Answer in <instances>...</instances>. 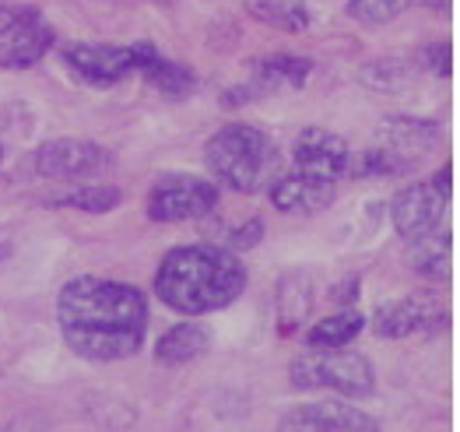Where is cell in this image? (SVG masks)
I'll return each instance as SVG.
<instances>
[{"label": "cell", "instance_id": "cell-15", "mask_svg": "<svg viewBox=\"0 0 460 432\" xmlns=\"http://www.w3.org/2000/svg\"><path fill=\"white\" fill-rule=\"evenodd\" d=\"M253 81L250 92L253 95H270V92H288V88H303L313 71V60L296 57V53H274L264 60H253Z\"/></svg>", "mask_w": 460, "mask_h": 432}, {"label": "cell", "instance_id": "cell-18", "mask_svg": "<svg viewBox=\"0 0 460 432\" xmlns=\"http://www.w3.org/2000/svg\"><path fill=\"white\" fill-rule=\"evenodd\" d=\"M204 352H208V331L197 327V323H176V327H169L158 338V345H155V358L162 366H187V362L200 358Z\"/></svg>", "mask_w": 460, "mask_h": 432}, {"label": "cell", "instance_id": "cell-1", "mask_svg": "<svg viewBox=\"0 0 460 432\" xmlns=\"http://www.w3.org/2000/svg\"><path fill=\"white\" fill-rule=\"evenodd\" d=\"M57 323L67 348L92 362H119L145 345L148 299L113 278H71L57 295Z\"/></svg>", "mask_w": 460, "mask_h": 432}, {"label": "cell", "instance_id": "cell-21", "mask_svg": "<svg viewBox=\"0 0 460 432\" xmlns=\"http://www.w3.org/2000/svg\"><path fill=\"white\" fill-rule=\"evenodd\" d=\"M415 268L429 278L450 275V233H429L415 239Z\"/></svg>", "mask_w": 460, "mask_h": 432}, {"label": "cell", "instance_id": "cell-26", "mask_svg": "<svg viewBox=\"0 0 460 432\" xmlns=\"http://www.w3.org/2000/svg\"><path fill=\"white\" fill-rule=\"evenodd\" d=\"M422 64H429V71H432V64H436L439 75H450V46L443 42V46H436V49H425Z\"/></svg>", "mask_w": 460, "mask_h": 432}, {"label": "cell", "instance_id": "cell-2", "mask_svg": "<svg viewBox=\"0 0 460 432\" xmlns=\"http://www.w3.org/2000/svg\"><path fill=\"white\" fill-rule=\"evenodd\" d=\"M246 288V268L226 246L193 242L169 250L155 271V295L183 316H204L232 306Z\"/></svg>", "mask_w": 460, "mask_h": 432}, {"label": "cell", "instance_id": "cell-16", "mask_svg": "<svg viewBox=\"0 0 460 432\" xmlns=\"http://www.w3.org/2000/svg\"><path fill=\"white\" fill-rule=\"evenodd\" d=\"M366 327V316L358 310H341L334 316L316 320L306 331V352H334V348H348V341H355Z\"/></svg>", "mask_w": 460, "mask_h": 432}, {"label": "cell", "instance_id": "cell-12", "mask_svg": "<svg viewBox=\"0 0 460 432\" xmlns=\"http://www.w3.org/2000/svg\"><path fill=\"white\" fill-rule=\"evenodd\" d=\"M447 320V310L436 303V299H425V295H408V299H394L384 303L376 316H373V331L380 338L390 341H401V338H415L425 334L432 327H439Z\"/></svg>", "mask_w": 460, "mask_h": 432}, {"label": "cell", "instance_id": "cell-5", "mask_svg": "<svg viewBox=\"0 0 460 432\" xmlns=\"http://www.w3.org/2000/svg\"><path fill=\"white\" fill-rule=\"evenodd\" d=\"M450 176H454V169L443 165V172L436 180L411 183V187H404L390 200V222H394V229L401 236L415 242V239L439 229V222L447 218V207H450V194H454V180Z\"/></svg>", "mask_w": 460, "mask_h": 432}, {"label": "cell", "instance_id": "cell-13", "mask_svg": "<svg viewBox=\"0 0 460 432\" xmlns=\"http://www.w3.org/2000/svg\"><path fill=\"white\" fill-rule=\"evenodd\" d=\"M270 204L285 215H313V211H323L334 194H338V183L331 180H320V176H306L299 169L292 172H281L274 183L268 187Z\"/></svg>", "mask_w": 460, "mask_h": 432}, {"label": "cell", "instance_id": "cell-9", "mask_svg": "<svg viewBox=\"0 0 460 432\" xmlns=\"http://www.w3.org/2000/svg\"><path fill=\"white\" fill-rule=\"evenodd\" d=\"M292 162L299 172L306 176H320V180H331L338 183L341 176L351 172V148H348L345 137H338L334 130H323V127H306L296 145H292Z\"/></svg>", "mask_w": 460, "mask_h": 432}, {"label": "cell", "instance_id": "cell-17", "mask_svg": "<svg viewBox=\"0 0 460 432\" xmlns=\"http://www.w3.org/2000/svg\"><path fill=\"white\" fill-rule=\"evenodd\" d=\"M246 14L253 22H264L278 32H288V36H299L309 29V4L306 0H246L243 4Z\"/></svg>", "mask_w": 460, "mask_h": 432}, {"label": "cell", "instance_id": "cell-4", "mask_svg": "<svg viewBox=\"0 0 460 432\" xmlns=\"http://www.w3.org/2000/svg\"><path fill=\"white\" fill-rule=\"evenodd\" d=\"M288 376L303 391H334L341 397H369L376 391V373L369 358L348 348L296 355L288 366Z\"/></svg>", "mask_w": 460, "mask_h": 432}, {"label": "cell", "instance_id": "cell-6", "mask_svg": "<svg viewBox=\"0 0 460 432\" xmlns=\"http://www.w3.org/2000/svg\"><path fill=\"white\" fill-rule=\"evenodd\" d=\"M53 49V29L42 11L25 4H0V67L25 71Z\"/></svg>", "mask_w": 460, "mask_h": 432}, {"label": "cell", "instance_id": "cell-25", "mask_svg": "<svg viewBox=\"0 0 460 432\" xmlns=\"http://www.w3.org/2000/svg\"><path fill=\"white\" fill-rule=\"evenodd\" d=\"M264 239V222L261 218H250V222H243V225H235L229 229V236H226V250L229 253H239V250H250V246H257Z\"/></svg>", "mask_w": 460, "mask_h": 432}, {"label": "cell", "instance_id": "cell-11", "mask_svg": "<svg viewBox=\"0 0 460 432\" xmlns=\"http://www.w3.org/2000/svg\"><path fill=\"white\" fill-rule=\"evenodd\" d=\"M64 64L71 67V75L95 84V88H110L127 75H134V57L130 46H95V42H67L64 46Z\"/></svg>", "mask_w": 460, "mask_h": 432}, {"label": "cell", "instance_id": "cell-20", "mask_svg": "<svg viewBox=\"0 0 460 432\" xmlns=\"http://www.w3.org/2000/svg\"><path fill=\"white\" fill-rule=\"evenodd\" d=\"M450 0H348V18L362 25H386L408 7H447Z\"/></svg>", "mask_w": 460, "mask_h": 432}, {"label": "cell", "instance_id": "cell-22", "mask_svg": "<svg viewBox=\"0 0 460 432\" xmlns=\"http://www.w3.org/2000/svg\"><path fill=\"white\" fill-rule=\"evenodd\" d=\"M411 165H415L411 158L397 155V152H390L384 145H376V148L362 152L358 162H351V172H358V176H401Z\"/></svg>", "mask_w": 460, "mask_h": 432}, {"label": "cell", "instance_id": "cell-14", "mask_svg": "<svg viewBox=\"0 0 460 432\" xmlns=\"http://www.w3.org/2000/svg\"><path fill=\"white\" fill-rule=\"evenodd\" d=\"M130 57H134V75H141V78L148 81V84H155L158 92H165V95H172V99H183L193 88L190 67H183V64L162 57L152 42H130Z\"/></svg>", "mask_w": 460, "mask_h": 432}, {"label": "cell", "instance_id": "cell-10", "mask_svg": "<svg viewBox=\"0 0 460 432\" xmlns=\"http://www.w3.org/2000/svg\"><path fill=\"white\" fill-rule=\"evenodd\" d=\"M278 432H380V426L348 401H316L292 408L278 422Z\"/></svg>", "mask_w": 460, "mask_h": 432}, {"label": "cell", "instance_id": "cell-3", "mask_svg": "<svg viewBox=\"0 0 460 432\" xmlns=\"http://www.w3.org/2000/svg\"><path fill=\"white\" fill-rule=\"evenodd\" d=\"M208 169L215 180H222L235 194H261L281 176V152L264 130L250 123H229L222 127L208 148Z\"/></svg>", "mask_w": 460, "mask_h": 432}, {"label": "cell", "instance_id": "cell-19", "mask_svg": "<svg viewBox=\"0 0 460 432\" xmlns=\"http://www.w3.org/2000/svg\"><path fill=\"white\" fill-rule=\"evenodd\" d=\"M432 137H436V123L432 119H386L384 127V148H390V152H397V155L404 158H411L419 148H425Z\"/></svg>", "mask_w": 460, "mask_h": 432}, {"label": "cell", "instance_id": "cell-23", "mask_svg": "<svg viewBox=\"0 0 460 432\" xmlns=\"http://www.w3.org/2000/svg\"><path fill=\"white\" fill-rule=\"evenodd\" d=\"M57 204L88 211V215H106V211H113L116 204H119V190H116V187H106V183H92V187H81L75 194L60 197Z\"/></svg>", "mask_w": 460, "mask_h": 432}, {"label": "cell", "instance_id": "cell-8", "mask_svg": "<svg viewBox=\"0 0 460 432\" xmlns=\"http://www.w3.org/2000/svg\"><path fill=\"white\" fill-rule=\"evenodd\" d=\"M36 169L46 180H92L110 169V152L92 141L57 137V141L39 145Z\"/></svg>", "mask_w": 460, "mask_h": 432}, {"label": "cell", "instance_id": "cell-7", "mask_svg": "<svg viewBox=\"0 0 460 432\" xmlns=\"http://www.w3.org/2000/svg\"><path fill=\"white\" fill-rule=\"evenodd\" d=\"M218 207V187L200 176H162L148 194V218L172 225V222H193L208 218Z\"/></svg>", "mask_w": 460, "mask_h": 432}, {"label": "cell", "instance_id": "cell-24", "mask_svg": "<svg viewBox=\"0 0 460 432\" xmlns=\"http://www.w3.org/2000/svg\"><path fill=\"white\" fill-rule=\"evenodd\" d=\"M408 64L404 60H380V64H369L362 71V81L369 88H380V92H394V88H404L408 84Z\"/></svg>", "mask_w": 460, "mask_h": 432}]
</instances>
